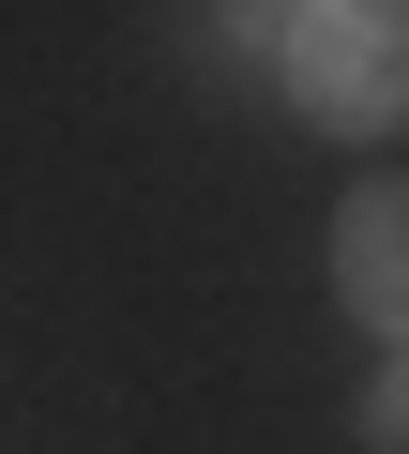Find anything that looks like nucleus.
Listing matches in <instances>:
<instances>
[{"label": "nucleus", "mask_w": 409, "mask_h": 454, "mask_svg": "<svg viewBox=\"0 0 409 454\" xmlns=\"http://www.w3.org/2000/svg\"><path fill=\"white\" fill-rule=\"evenodd\" d=\"M288 91L334 137H394L409 121V0H319V16H273Z\"/></svg>", "instance_id": "nucleus-1"}, {"label": "nucleus", "mask_w": 409, "mask_h": 454, "mask_svg": "<svg viewBox=\"0 0 409 454\" xmlns=\"http://www.w3.org/2000/svg\"><path fill=\"white\" fill-rule=\"evenodd\" d=\"M334 288H349V318H379L409 348V182H364L334 212Z\"/></svg>", "instance_id": "nucleus-2"}, {"label": "nucleus", "mask_w": 409, "mask_h": 454, "mask_svg": "<svg viewBox=\"0 0 409 454\" xmlns=\"http://www.w3.org/2000/svg\"><path fill=\"white\" fill-rule=\"evenodd\" d=\"M364 454H409V348L364 379Z\"/></svg>", "instance_id": "nucleus-3"}]
</instances>
